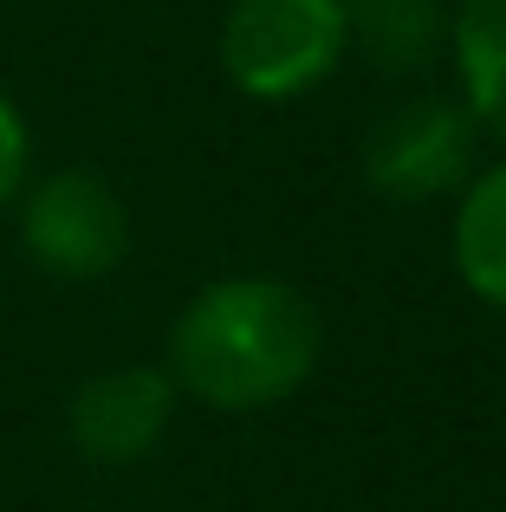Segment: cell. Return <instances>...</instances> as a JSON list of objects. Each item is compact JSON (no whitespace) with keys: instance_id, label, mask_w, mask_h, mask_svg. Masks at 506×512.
Instances as JSON below:
<instances>
[{"instance_id":"6da1fadb","label":"cell","mask_w":506,"mask_h":512,"mask_svg":"<svg viewBox=\"0 0 506 512\" xmlns=\"http://www.w3.org/2000/svg\"><path fill=\"white\" fill-rule=\"evenodd\" d=\"M318 312L299 286L266 273H234L202 286L169 325V383L221 415H260L299 396L318 370Z\"/></svg>"},{"instance_id":"7a4b0ae2","label":"cell","mask_w":506,"mask_h":512,"mask_svg":"<svg viewBox=\"0 0 506 512\" xmlns=\"http://www.w3.org/2000/svg\"><path fill=\"white\" fill-rule=\"evenodd\" d=\"M215 52L241 98L292 104L351 59L344 0H228Z\"/></svg>"},{"instance_id":"3957f363","label":"cell","mask_w":506,"mask_h":512,"mask_svg":"<svg viewBox=\"0 0 506 512\" xmlns=\"http://www.w3.org/2000/svg\"><path fill=\"white\" fill-rule=\"evenodd\" d=\"M20 247L46 279H104L130 253V208L98 169H52L20 188Z\"/></svg>"},{"instance_id":"277c9868","label":"cell","mask_w":506,"mask_h":512,"mask_svg":"<svg viewBox=\"0 0 506 512\" xmlns=\"http://www.w3.org/2000/svg\"><path fill=\"white\" fill-rule=\"evenodd\" d=\"M474 150H481V130L461 111V98L416 91L377 111V124L364 130V182L383 201L422 208V201L461 195V182L474 175Z\"/></svg>"},{"instance_id":"5b68a950","label":"cell","mask_w":506,"mask_h":512,"mask_svg":"<svg viewBox=\"0 0 506 512\" xmlns=\"http://www.w3.org/2000/svg\"><path fill=\"white\" fill-rule=\"evenodd\" d=\"M176 383L156 363H117L72 389L65 402V435L91 467H137L156 454V441L176 422Z\"/></svg>"},{"instance_id":"8992f818","label":"cell","mask_w":506,"mask_h":512,"mask_svg":"<svg viewBox=\"0 0 506 512\" xmlns=\"http://www.w3.org/2000/svg\"><path fill=\"white\" fill-rule=\"evenodd\" d=\"M448 65L455 98L481 137L506 150V0H455L448 7Z\"/></svg>"},{"instance_id":"52a82bcc","label":"cell","mask_w":506,"mask_h":512,"mask_svg":"<svg viewBox=\"0 0 506 512\" xmlns=\"http://www.w3.org/2000/svg\"><path fill=\"white\" fill-rule=\"evenodd\" d=\"M344 33L364 65L416 78L448 59V0H344Z\"/></svg>"},{"instance_id":"ba28073f","label":"cell","mask_w":506,"mask_h":512,"mask_svg":"<svg viewBox=\"0 0 506 512\" xmlns=\"http://www.w3.org/2000/svg\"><path fill=\"white\" fill-rule=\"evenodd\" d=\"M448 247H455L461 286H468L481 305L506 312V156L487 163V169H474L468 182H461Z\"/></svg>"},{"instance_id":"9c48e42d","label":"cell","mask_w":506,"mask_h":512,"mask_svg":"<svg viewBox=\"0 0 506 512\" xmlns=\"http://www.w3.org/2000/svg\"><path fill=\"white\" fill-rule=\"evenodd\" d=\"M26 169H33V130H26L20 104L0 91V208H7V201H20Z\"/></svg>"}]
</instances>
